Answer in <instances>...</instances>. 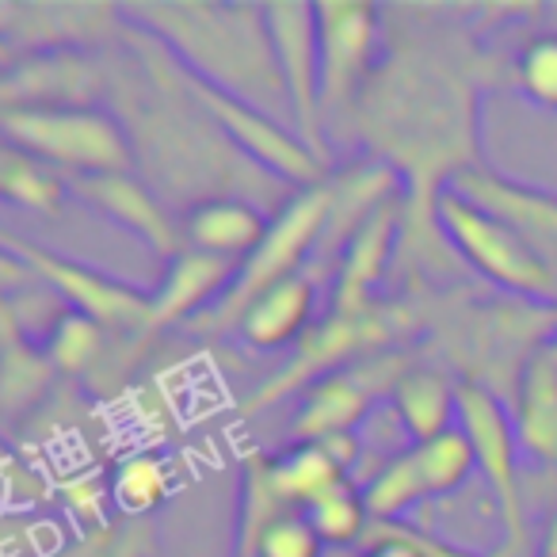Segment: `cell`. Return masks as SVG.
<instances>
[{"instance_id": "7a4b0ae2", "label": "cell", "mask_w": 557, "mask_h": 557, "mask_svg": "<svg viewBox=\"0 0 557 557\" xmlns=\"http://www.w3.org/2000/svg\"><path fill=\"white\" fill-rule=\"evenodd\" d=\"M329 210H333V187H329V180L318 187L298 191L287 207L278 210V218L271 222L260 248H256L248 260H240L233 287L225 290L207 313H199L187 329H195V333H237L248 306H252L263 290L275 287V283L298 275V263H306L318 252L321 233H325V225H329Z\"/></svg>"}, {"instance_id": "d6a6232c", "label": "cell", "mask_w": 557, "mask_h": 557, "mask_svg": "<svg viewBox=\"0 0 557 557\" xmlns=\"http://www.w3.org/2000/svg\"><path fill=\"white\" fill-rule=\"evenodd\" d=\"M62 500L85 527H92V531L96 527H108V511H103V504L111 500V485H103L100 478L85 473V478L70 481V485L62 488Z\"/></svg>"}, {"instance_id": "4316f807", "label": "cell", "mask_w": 557, "mask_h": 557, "mask_svg": "<svg viewBox=\"0 0 557 557\" xmlns=\"http://www.w3.org/2000/svg\"><path fill=\"white\" fill-rule=\"evenodd\" d=\"M302 511L313 531H318V539L336 549L356 546V542H363L367 531H371V511H367L363 496H359L356 488H348V481H344L341 488H333V493H325L321 500H313L310 508H302Z\"/></svg>"}, {"instance_id": "1f68e13d", "label": "cell", "mask_w": 557, "mask_h": 557, "mask_svg": "<svg viewBox=\"0 0 557 557\" xmlns=\"http://www.w3.org/2000/svg\"><path fill=\"white\" fill-rule=\"evenodd\" d=\"M278 511L287 508L275 496V488L268 485V478L252 473V478L240 481V523H237V549H233V557H256V539H260V531Z\"/></svg>"}, {"instance_id": "ac0fdd59", "label": "cell", "mask_w": 557, "mask_h": 557, "mask_svg": "<svg viewBox=\"0 0 557 557\" xmlns=\"http://www.w3.org/2000/svg\"><path fill=\"white\" fill-rule=\"evenodd\" d=\"M313 306H318V290H313V278L306 271L283 278L271 290H263L252 306L245 310L237 325V336L256 351H275L298 344L310 333Z\"/></svg>"}, {"instance_id": "484cf974", "label": "cell", "mask_w": 557, "mask_h": 557, "mask_svg": "<svg viewBox=\"0 0 557 557\" xmlns=\"http://www.w3.org/2000/svg\"><path fill=\"white\" fill-rule=\"evenodd\" d=\"M172 481L169 470L157 455H134L111 478V504L123 511L126 519H149L169 496Z\"/></svg>"}, {"instance_id": "2e32d148", "label": "cell", "mask_w": 557, "mask_h": 557, "mask_svg": "<svg viewBox=\"0 0 557 557\" xmlns=\"http://www.w3.org/2000/svg\"><path fill=\"white\" fill-rule=\"evenodd\" d=\"M240 263L222 260V256H210V252H180L176 260L169 263V275H164L161 290L153 295V321H149V336L157 329H169V325H191L199 313H207L225 290L233 287V278H237Z\"/></svg>"}, {"instance_id": "d6986e66", "label": "cell", "mask_w": 557, "mask_h": 557, "mask_svg": "<svg viewBox=\"0 0 557 557\" xmlns=\"http://www.w3.org/2000/svg\"><path fill=\"white\" fill-rule=\"evenodd\" d=\"M271 222L245 199H230V195H218V199L195 202L184 214V237L191 240L195 252L222 256V260L237 263L240 256H252L260 248V240L268 237Z\"/></svg>"}, {"instance_id": "8992f818", "label": "cell", "mask_w": 557, "mask_h": 557, "mask_svg": "<svg viewBox=\"0 0 557 557\" xmlns=\"http://www.w3.org/2000/svg\"><path fill=\"white\" fill-rule=\"evenodd\" d=\"M458 424L478 455V470L485 473L493 500L500 508L504 523V549L496 557H516L527 542L523 531V488H519V435L516 420L500 405V397L485 386H458Z\"/></svg>"}, {"instance_id": "d4e9b609", "label": "cell", "mask_w": 557, "mask_h": 557, "mask_svg": "<svg viewBox=\"0 0 557 557\" xmlns=\"http://www.w3.org/2000/svg\"><path fill=\"white\" fill-rule=\"evenodd\" d=\"M47 356L54 363V371L88 374L108 356V329L77 310L58 313L47 329Z\"/></svg>"}, {"instance_id": "e0dca14e", "label": "cell", "mask_w": 557, "mask_h": 557, "mask_svg": "<svg viewBox=\"0 0 557 557\" xmlns=\"http://www.w3.org/2000/svg\"><path fill=\"white\" fill-rule=\"evenodd\" d=\"M397 225H401V207L397 199H389L386 207H379L371 218L363 222V230L348 240L344 248L341 271H336V287H333V313H371V290L374 283L386 271L389 256H394V240H397Z\"/></svg>"}, {"instance_id": "6da1fadb", "label": "cell", "mask_w": 557, "mask_h": 557, "mask_svg": "<svg viewBox=\"0 0 557 557\" xmlns=\"http://www.w3.org/2000/svg\"><path fill=\"white\" fill-rule=\"evenodd\" d=\"M126 20H138L149 35L176 54L187 77L214 85L252 108L287 100L278 58L271 47L268 9L245 4H134L123 9Z\"/></svg>"}, {"instance_id": "e575fe53", "label": "cell", "mask_w": 557, "mask_h": 557, "mask_svg": "<svg viewBox=\"0 0 557 557\" xmlns=\"http://www.w3.org/2000/svg\"><path fill=\"white\" fill-rule=\"evenodd\" d=\"M542 557H557V519H554V527H549V534H546V554Z\"/></svg>"}, {"instance_id": "83f0119b", "label": "cell", "mask_w": 557, "mask_h": 557, "mask_svg": "<svg viewBox=\"0 0 557 557\" xmlns=\"http://www.w3.org/2000/svg\"><path fill=\"white\" fill-rule=\"evenodd\" d=\"M412 458H417L432 496L455 493V488L478 470V455H473L462 428H455V432L440 435V440H432V443H412Z\"/></svg>"}, {"instance_id": "9c48e42d", "label": "cell", "mask_w": 557, "mask_h": 557, "mask_svg": "<svg viewBox=\"0 0 557 557\" xmlns=\"http://www.w3.org/2000/svg\"><path fill=\"white\" fill-rule=\"evenodd\" d=\"M389 333H394V321L382 310L356 313V318H348V313H329L321 325H313L310 333L298 341L295 359L283 367V374H275V379L256 389V397L245 405V412H260V409H268V405L283 401L287 394H298V389L306 394V389L318 386L321 379L336 374V363H348L359 351L371 359V348H379Z\"/></svg>"}, {"instance_id": "30bf717a", "label": "cell", "mask_w": 557, "mask_h": 557, "mask_svg": "<svg viewBox=\"0 0 557 557\" xmlns=\"http://www.w3.org/2000/svg\"><path fill=\"white\" fill-rule=\"evenodd\" d=\"M271 47L278 58L287 108L298 138L325 161V115H321V47L313 4H263Z\"/></svg>"}, {"instance_id": "8fae6325", "label": "cell", "mask_w": 557, "mask_h": 557, "mask_svg": "<svg viewBox=\"0 0 557 557\" xmlns=\"http://www.w3.org/2000/svg\"><path fill=\"white\" fill-rule=\"evenodd\" d=\"M313 12H318L321 47V115L325 123H333L363 92L374 42H379V9L329 0V4H313Z\"/></svg>"}, {"instance_id": "ba28073f", "label": "cell", "mask_w": 557, "mask_h": 557, "mask_svg": "<svg viewBox=\"0 0 557 557\" xmlns=\"http://www.w3.org/2000/svg\"><path fill=\"white\" fill-rule=\"evenodd\" d=\"M412 367V359L405 351H386V356H371L359 367L336 371L329 379H321L318 386L306 389L302 405H298L290 432L298 443H325L336 435H351L363 417L371 412L374 397L382 389L394 394V386L405 379V371Z\"/></svg>"}, {"instance_id": "cb8c5ba5", "label": "cell", "mask_w": 557, "mask_h": 557, "mask_svg": "<svg viewBox=\"0 0 557 557\" xmlns=\"http://www.w3.org/2000/svg\"><path fill=\"white\" fill-rule=\"evenodd\" d=\"M0 195L42 218H58L65 195H70V180H62L39 157L4 146V153H0Z\"/></svg>"}, {"instance_id": "f1b7e54d", "label": "cell", "mask_w": 557, "mask_h": 557, "mask_svg": "<svg viewBox=\"0 0 557 557\" xmlns=\"http://www.w3.org/2000/svg\"><path fill=\"white\" fill-rule=\"evenodd\" d=\"M157 554V531L149 519H123L88 531L77 546L58 549L50 557H153Z\"/></svg>"}, {"instance_id": "7c38bea8", "label": "cell", "mask_w": 557, "mask_h": 557, "mask_svg": "<svg viewBox=\"0 0 557 557\" xmlns=\"http://www.w3.org/2000/svg\"><path fill=\"white\" fill-rule=\"evenodd\" d=\"M126 24L123 9L111 4H0L4 50L24 47L32 54L108 42Z\"/></svg>"}, {"instance_id": "ffe728a7", "label": "cell", "mask_w": 557, "mask_h": 557, "mask_svg": "<svg viewBox=\"0 0 557 557\" xmlns=\"http://www.w3.org/2000/svg\"><path fill=\"white\" fill-rule=\"evenodd\" d=\"M516 435L527 455L557 466V344L539 348L519 379Z\"/></svg>"}, {"instance_id": "4dcf8cb0", "label": "cell", "mask_w": 557, "mask_h": 557, "mask_svg": "<svg viewBox=\"0 0 557 557\" xmlns=\"http://www.w3.org/2000/svg\"><path fill=\"white\" fill-rule=\"evenodd\" d=\"M325 542L318 539V531L310 527L302 508L278 511L256 539V557H321Z\"/></svg>"}, {"instance_id": "5bb4252c", "label": "cell", "mask_w": 557, "mask_h": 557, "mask_svg": "<svg viewBox=\"0 0 557 557\" xmlns=\"http://www.w3.org/2000/svg\"><path fill=\"white\" fill-rule=\"evenodd\" d=\"M447 191L462 195L466 202L493 214L496 222L523 233L539 252H546L557 263V195L504 180L500 172L478 169V164H466L462 172H455Z\"/></svg>"}, {"instance_id": "836d02e7", "label": "cell", "mask_w": 557, "mask_h": 557, "mask_svg": "<svg viewBox=\"0 0 557 557\" xmlns=\"http://www.w3.org/2000/svg\"><path fill=\"white\" fill-rule=\"evenodd\" d=\"M359 557H428L424 554V539L405 527L394 523H371L363 539V554Z\"/></svg>"}, {"instance_id": "277c9868", "label": "cell", "mask_w": 557, "mask_h": 557, "mask_svg": "<svg viewBox=\"0 0 557 557\" xmlns=\"http://www.w3.org/2000/svg\"><path fill=\"white\" fill-rule=\"evenodd\" d=\"M4 146L65 169L73 176L131 172L134 146L123 126L96 108H9L0 111Z\"/></svg>"}, {"instance_id": "44dd1931", "label": "cell", "mask_w": 557, "mask_h": 557, "mask_svg": "<svg viewBox=\"0 0 557 557\" xmlns=\"http://www.w3.org/2000/svg\"><path fill=\"white\" fill-rule=\"evenodd\" d=\"M389 397H394V409L412 443H432L455 432L458 386L435 367H409Z\"/></svg>"}, {"instance_id": "7402d4cb", "label": "cell", "mask_w": 557, "mask_h": 557, "mask_svg": "<svg viewBox=\"0 0 557 557\" xmlns=\"http://www.w3.org/2000/svg\"><path fill=\"white\" fill-rule=\"evenodd\" d=\"M271 481L287 508H310L313 500L344 485V466L321 443H298L287 455L271 458Z\"/></svg>"}, {"instance_id": "603a6c76", "label": "cell", "mask_w": 557, "mask_h": 557, "mask_svg": "<svg viewBox=\"0 0 557 557\" xmlns=\"http://www.w3.org/2000/svg\"><path fill=\"white\" fill-rule=\"evenodd\" d=\"M16 313L4 306V356H0V394H4V412L16 417L32 401L47 394L50 379H54V363L47 351H35L24 341Z\"/></svg>"}, {"instance_id": "5b68a950", "label": "cell", "mask_w": 557, "mask_h": 557, "mask_svg": "<svg viewBox=\"0 0 557 557\" xmlns=\"http://www.w3.org/2000/svg\"><path fill=\"white\" fill-rule=\"evenodd\" d=\"M4 256L20 260L35 283L62 295V302H70V310L100 321L108 333L149 336L153 295H146V290L126 287V283L88 268V263H77L70 256H58L42 245H32V240L16 237V233H4Z\"/></svg>"}, {"instance_id": "4fadbf2b", "label": "cell", "mask_w": 557, "mask_h": 557, "mask_svg": "<svg viewBox=\"0 0 557 557\" xmlns=\"http://www.w3.org/2000/svg\"><path fill=\"white\" fill-rule=\"evenodd\" d=\"M70 191L81 195L88 207H96L115 225H123L126 233H134L149 252L164 256L169 263L184 252V245H180L184 240V225H176V218L161 207V199L141 180H134L131 172L70 176Z\"/></svg>"}, {"instance_id": "f546056e", "label": "cell", "mask_w": 557, "mask_h": 557, "mask_svg": "<svg viewBox=\"0 0 557 557\" xmlns=\"http://www.w3.org/2000/svg\"><path fill=\"white\" fill-rule=\"evenodd\" d=\"M516 85L531 103L557 111V32L534 35L516 58Z\"/></svg>"}, {"instance_id": "3957f363", "label": "cell", "mask_w": 557, "mask_h": 557, "mask_svg": "<svg viewBox=\"0 0 557 557\" xmlns=\"http://www.w3.org/2000/svg\"><path fill=\"white\" fill-rule=\"evenodd\" d=\"M435 222L478 275H485L488 283L511 290V295L557 310V263L546 252H539L523 233L496 222L493 214L478 210L447 187H440L435 195Z\"/></svg>"}, {"instance_id": "9a60e30c", "label": "cell", "mask_w": 557, "mask_h": 557, "mask_svg": "<svg viewBox=\"0 0 557 557\" xmlns=\"http://www.w3.org/2000/svg\"><path fill=\"white\" fill-rule=\"evenodd\" d=\"M100 65L77 50H50L24 62H9L0 100L9 108H88L100 92Z\"/></svg>"}, {"instance_id": "52a82bcc", "label": "cell", "mask_w": 557, "mask_h": 557, "mask_svg": "<svg viewBox=\"0 0 557 557\" xmlns=\"http://www.w3.org/2000/svg\"><path fill=\"white\" fill-rule=\"evenodd\" d=\"M180 85H184V92L207 111V119H214L218 131L230 134L233 146L245 149V153L252 157V161H260L268 172L283 176L287 184H298V191L325 184V161H321L298 134H290L283 123H275L268 111L252 108V103L237 100V96L222 92V88H214V85H202V81L187 77L184 70H180Z\"/></svg>"}]
</instances>
